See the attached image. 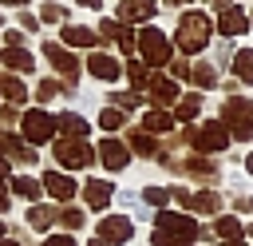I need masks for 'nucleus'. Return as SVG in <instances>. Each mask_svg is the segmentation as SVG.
Wrapping results in <instances>:
<instances>
[{"label":"nucleus","mask_w":253,"mask_h":246,"mask_svg":"<svg viewBox=\"0 0 253 246\" xmlns=\"http://www.w3.org/2000/svg\"><path fill=\"white\" fill-rule=\"evenodd\" d=\"M210 32H213L210 16L190 8V12H182V16H178L174 44H178V52H186V56H198V52H206V44H210Z\"/></svg>","instance_id":"1"},{"label":"nucleus","mask_w":253,"mask_h":246,"mask_svg":"<svg viewBox=\"0 0 253 246\" xmlns=\"http://www.w3.org/2000/svg\"><path fill=\"white\" fill-rule=\"evenodd\" d=\"M59 127H55V115L47 107H28L20 111V139L32 143V147H43V143H55Z\"/></svg>","instance_id":"2"},{"label":"nucleus","mask_w":253,"mask_h":246,"mask_svg":"<svg viewBox=\"0 0 253 246\" xmlns=\"http://www.w3.org/2000/svg\"><path fill=\"white\" fill-rule=\"evenodd\" d=\"M51 159L59 163V171H87L99 155H95V147H91L87 139H63V135H55Z\"/></svg>","instance_id":"3"},{"label":"nucleus","mask_w":253,"mask_h":246,"mask_svg":"<svg viewBox=\"0 0 253 246\" xmlns=\"http://www.w3.org/2000/svg\"><path fill=\"white\" fill-rule=\"evenodd\" d=\"M154 230L166 234V238H182V242H198L202 238V226L186 210H154Z\"/></svg>","instance_id":"4"},{"label":"nucleus","mask_w":253,"mask_h":246,"mask_svg":"<svg viewBox=\"0 0 253 246\" xmlns=\"http://www.w3.org/2000/svg\"><path fill=\"white\" fill-rule=\"evenodd\" d=\"M40 48H43V60L55 67V75L63 79V87L75 91V83H79V56H75L71 48H63L59 40H43Z\"/></svg>","instance_id":"5"},{"label":"nucleus","mask_w":253,"mask_h":246,"mask_svg":"<svg viewBox=\"0 0 253 246\" xmlns=\"http://www.w3.org/2000/svg\"><path fill=\"white\" fill-rule=\"evenodd\" d=\"M186 139H190V147H194L198 155H213V151H225V147H229V127H225L221 119H210V123H202V127H190Z\"/></svg>","instance_id":"6"},{"label":"nucleus","mask_w":253,"mask_h":246,"mask_svg":"<svg viewBox=\"0 0 253 246\" xmlns=\"http://www.w3.org/2000/svg\"><path fill=\"white\" fill-rule=\"evenodd\" d=\"M138 56H142V63L146 67H166L170 63V56H174V48H170V40H166V32H158V28H142L138 32Z\"/></svg>","instance_id":"7"},{"label":"nucleus","mask_w":253,"mask_h":246,"mask_svg":"<svg viewBox=\"0 0 253 246\" xmlns=\"http://www.w3.org/2000/svg\"><path fill=\"white\" fill-rule=\"evenodd\" d=\"M221 123L229 127V139H253V103L249 99H225Z\"/></svg>","instance_id":"8"},{"label":"nucleus","mask_w":253,"mask_h":246,"mask_svg":"<svg viewBox=\"0 0 253 246\" xmlns=\"http://www.w3.org/2000/svg\"><path fill=\"white\" fill-rule=\"evenodd\" d=\"M170 198H178V206H182L186 214H217V210H221V194H213V190L170 186Z\"/></svg>","instance_id":"9"},{"label":"nucleus","mask_w":253,"mask_h":246,"mask_svg":"<svg viewBox=\"0 0 253 246\" xmlns=\"http://www.w3.org/2000/svg\"><path fill=\"white\" fill-rule=\"evenodd\" d=\"M95 238H103L107 246H130L134 238V218L130 214H103L95 222Z\"/></svg>","instance_id":"10"},{"label":"nucleus","mask_w":253,"mask_h":246,"mask_svg":"<svg viewBox=\"0 0 253 246\" xmlns=\"http://www.w3.org/2000/svg\"><path fill=\"white\" fill-rule=\"evenodd\" d=\"M40 183H43V194H51L55 206H67V202L79 194V183H75L67 171H43Z\"/></svg>","instance_id":"11"},{"label":"nucleus","mask_w":253,"mask_h":246,"mask_svg":"<svg viewBox=\"0 0 253 246\" xmlns=\"http://www.w3.org/2000/svg\"><path fill=\"white\" fill-rule=\"evenodd\" d=\"M95 155H99V163L111 171V175H119V171H126V163H130V147L123 143V139H115V135H107V139H99V147H95Z\"/></svg>","instance_id":"12"},{"label":"nucleus","mask_w":253,"mask_h":246,"mask_svg":"<svg viewBox=\"0 0 253 246\" xmlns=\"http://www.w3.org/2000/svg\"><path fill=\"white\" fill-rule=\"evenodd\" d=\"M79 194H83V206H87V210L107 214V210H111V198H115L119 190H115V183H111V179H87Z\"/></svg>","instance_id":"13"},{"label":"nucleus","mask_w":253,"mask_h":246,"mask_svg":"<svg viewBox=\"0 0 253 246\" xmlns=\"http://www.w3.org/2000/svg\"><path fill=\"white\" fill-rule=\"evenodd\" d=\"M99 40H107V44H119V52H138V36L130 32V24H123V20H99Z\"/></svg>","instance_id":"14"},{"label":"nucleus","mask_w":253,"mask_h":246,"mask_svg":"<svg viewBox=\"0 0 253 246\" xmlns=\"http://www.w3.org/2000/svg\"><path fill=\"white\" fill-rule=\"evenodd\" d=\"M24 226L36 234H51V226H59V206L55 202H36L24 210Z\"/></svg>","instance_id":"15"},{"label":"nucleus","mask_w":253,"mask_h":246,"mask_svg":"<svg viewBox=\"0 0 253 246\" xmlns=\"http://www.w3.org/2000/svg\"><path fill=\"white\" fill-rule=\"evenodd\" d=\"M0 155H4L8 163H20V167H36V163H40L36 147H32V143H24V139H20V135H12V131L0 139Z\"/></svg>","instance_id":"16"},{"label":"nucleus","mask_w":253,"mask_h":246,"mask_svg":"<svg viewBox=\"0 0 253 246\" xmlns=\"http://www.w3.org/2000/svg\"><path fill=\"white\" fill-rule=\"evenodd\" d=\"M87 71H91L95 79H103V83H115V79L123 75V63H119L111 52H99V48H95V52L87 56Z\"/></svg>","instance_id":"17"},{"label":"nucleus","mask_w":253,"mask_h":246,"mask_svg":"<svg viewBox=\"0 0 253 246\" xmlns=\"http://www.w3.org/2000/svg\"><path fill=\"white\" fill-rule=\"evenodd\" d=\"M8 190H12V198H20V202H28V206H36V202L43 198V183H40L36 175H12V179H8Z\"/></svg>","instance_id":"18"},{"label":"nucleus","mask_w":253,"mask_h":246,"mask_svg":"<svg viewBox=\"0 0 253 246\" xmlns=\"http://www.w3.org/2000/svg\"><path fill=\"white\" fill-rule=\"evenodd\" d=\"M59 44L63 48H99V32L95 28H83V24H63L59 28Z\"/></svg>","instance_id":"19"},{"label":"nucleus","mask_w":253,"mask_h":246,"mask_svg":"<svg viewBox=\"0 0 253 246\" xmlns=\"http://www.w3.org/2000/svg\"><path fill=\"white\" fill-rule=\"evenodd\" d=\"M146 95H150V103H154V107H166V103H178V99H182V95H178L174 75H150Z\"/></svg>","instance_id":"20"},{"label":"nucleus","mask_w":253,"mask_h":246,"mask_svg":"<svg viewBox=\"0 0 253 246\" xmlns=\"http://www.w3.org/2000/svg\"><path fill=\"white\" fill-rule=\"evenodd\" d=\"M126 147H130V155H142V159H162L158 139H154L150 131H142V127H130V131H126Z\"/></svg>","instance_id":"21"},{"label":"nucleus","mask_w":253,"mask_h":246,"mask_svg":"<svg viewBox=\"0 0 253 246\" xmlns=\"http://www.w3.org/2000/svg\"><path fill=\"white\" fill-rule=\"evenodd\" d=\"M154 12H158L154 0H123L119 12H115V20H123V24H146Z\"/></svg>","instance_id":"22"},{"label":"nucleus","mask_w":253,"mask_h":246,"mask_svg":"<svg viewBox=\"0 0 253 246\" xmlns=\"http://www.w3.org/2000/svg\"><path fill=\"white\" fill-rule=\"evenodd\" d=\"M245 28H249V12H245V8L229 4V8L217 12V32H221V36H241Z\"/></svg>","instance_id":"23"},{"label":"nucleus","mask_w":253,"mask_h":246,"mask_svg":"<svg viewBox=\"0 0 253 246\" xmlns=\"http://www.w3.org/2000/svg\"><path fill=\"white\" fill-rule=\"evenodd\" d=\"M0 63H4L8 71H16V75H32V71H36V56H32L28 48H4V52H0Z\"/></svg>","instance_id":"24"},{"label":"nucleus","mask_w":253,"mask_h":246,"mask_svg":"<svg viewBox=\"0 0 253 246\" xmlns=\"http://www.w3.org/2000/svg\"><path fill=\"white\" fill-rule=\"evenodd\" d=\"M55 127H59L63 139H87V135H91V123H87L83 115H75V111H59V115H55Z\"/></svg>","instance_id":"25"},{"label":"nucleus","mask_w":253,"mask_h":246,"mask_svg":"<svg viewBox=\"0 0 253 246\" xmlns=\"http://www.w3.org/2000/svg\"><path fill=\"white\" fill-rule=\"evenodd\" d=\"M174 111H166V107H150L146 115H142V131H150V135H170L174 131Z\"/></svg>","instance_id":"26"},{"label":"nucleus","mask_w":253,"mask_h":246,"mask_svg":"<svg viewBox=\"0 0 253 246\" xmlns=\"http://www.w3.org/2000/svg\"><path fill=\"white\" fill-rule=\"evenodd\" d=\"M0 99L4 103H28V87H24V79L16 75V71H0Z\"/></svg>","instance_id":"27"},{"label":"nucleus","mask_w":253,"mask_h":246,"mask_svg":"<svg viewBox=\"0 0 253 246\" xmlns=\"http://www.w3.org/2000/svg\"><path fill=\"white\" fill-rule=\"evenodd\" d=\"M182 171H186L190 179H202V183H213V179H217V167H213L206 155H190V159H182Z\"/></svg>","instance_id":"28"},{"label":"nucleus","mask_w":253,"mask_h":246,"mask_svg":"<svg viewBox=\"0 0 253 246\" xmlns=\"http://www.w3.org/2000/svg\"><path fill=\"white\" fill-rule=\"evenodd\" d=\"M210 230H213V238H217V242H241V222H237L233 214H217Z\"/></svg>","instance_id":"29"},{"label":"nucleus","mask_w":253,"mask_h":246,"mask_svg":"<svg viewBox=\"0 0 253 246\" xmlns=\"http://www.w3.org/2000/svg\"><path fill=\"white\" fill-rule=\"evenodd\" d=\"M59 226H63V234H75V230H83V226H87V210H83V206H75V202L59 206Z\"/></svg>","instance_id":"30"},{"label":"nucleus","mask_w":253,"mask_h":246,"mask_svg":"<svg viewBox=\"0 0 253 246\" xmlns=\"http://www.w3.org/2000/svg\"><path fill=\"white\" fill-rule=\"evenodd\" d=\"M198 111H202V95H198V91H190V95H182V99L174 103V119H182V123L198 119Z\"/></svg>","instance_id":"31"},{"label":"nucleus","mask_w":253,"mask_h":246,"mask_svg":"<svg viewBox=\"0 0 253 246\" xmlns=\"http://www.w3.org/2000/svg\"><path fill=\"white\" fill-rule=\"evenodd\" d=\"M194 87H217V71L210 63H190V75H186Z\"/></svg>","instance_id":"32"},{"label":"nucleus","mask_w":253,"mask_h":246,"mask_svg":"<svg viewBox=\"0 0 253 246\" xmlns=\"http://www.w3.org/2000/svg\"><path fill=\"white\" fill-rule=\"evenodd\" d=\"M55 95H71V87H63L59 79H40V83H36V99H40V107L51 103Z\"/></svg>","instance_id":"33"},{"label":"nucleus","mask_w":253,"mask_h":246,"mask_svg":"<svg viewBox=\"0 0 253 246\" xmlns=\"http://www.w3.org/2000/svg\"><path fill=\"white\" fill-rule=\"evenodd\" d=\"M99 127L111 135V131H123L126 127V111H119V107H103L99 111Z\"/></svg>","instance_id":"34"},{"label":"nucleus","mask_w":253,"mask_h":246,"mask_svg":"<svg viewBox=\"0 0 253 246\" xmlns=\"http://www.w3.org/2000/svg\"><path fill=\"white\" fill-rule=\"evenodd\" d=\"M166 202H170V186H142V206L166 210Z\"/></svg>","instance_id":"35"},{"label":"nucleus","mask_w":253,"mask_h":246,"mask_svg":"<svg viewBox=\"0 0 253 246\" xmlns=\"http://www.w3.org/2000/svg\"><path fill=\"white\" fill-rule=\"evenodd\" d=\"M233 75H237L241 83H253V52H249V48L233 56Z\"/></svg>","instance_id":"36"},{"label":"nucleus","mask_w":253,"mask_h":246,"mask_svg":"<svg viewBox=\"0 0 253 246\" xmlns=\"http://www.w3.org/2000/svg\"><path fill=\"white\" fill-rule=\"evenodd\" d=\"M40 24H67V8H63V4H55V0L40 4Z\"/></svg>","instance_id":"37"},{"label":"nucleus","mask_w":253,"mask_h":246,"mask_svg":"<svg viewBox=\"0 0 253 246\" xmlns=\"http://www.w3.org/2000/svg\"><path fill=\"white\" fill-rule=\"evenodd\" d=\"M126 75H130L134 91H142V87L150 83V71H146V63H142V60H126Z\"/></svg>","instance_id":"38"},{"label":"nucleus","mask_w":253,"mask_h":246,"mask_svg":"<svg viewBox=\"0 0 253 246\" xmlns=\"http://www.w3.org/2000/svg\"><path fill=\"white\" fill-rule=\"evenodd\" d=\"M138 103H142L138 91H115V95H111V107H119V111H134Z\"/></svg>","instance_id":"39"},{"label":"nucleus","mask_w":253,"mask_h":246,"mask_svg":"<svg viewBox=\"0 0 253 246\" xmlns=\"http://www.w3.org/2000/svg\"><path fill=\"white\" fill-rule=\"evenodd\" d=\"M40 246H79L75 242V234H63V230H51V234H43V242Z\"/></svg>","instance_id":"40"},{"label":"nucleus","mask_w":253,"mask_h":246,"mask_svg":"<svg viewBox=\"0 0 253 246\" xmlns=\"http://www.w3.org/2000/svg\"><path fill=\"white\" fill-rule=\"evenodd\" d=\"M24 44H28V36L20 28H4V48H24Z\"/></svg>","instance_id":"41"},{"label":"nucleus","mask_w":253,"mask_h":246,"mask_svg":"<svg viewBox=\"0 0 253 246\" xmlns=\"http://www.w3.org/2000/svg\"><path fill=\"white\" fill-rule=\"evenodd\" d=\"M12 202H16V198H12V190H8V179H0V218L12 210Z\"/></svg>","instance_id":"42"},{"label":"nucleus","mask_w":253,"mask_h":246,"mask_svg":"<svg viewBox=\"0 0 253 246\" xmlns=\"http://www.w3.org/2000/svg\"><path fill=\"white\" fill-rule=\"evenodd\" d=\"M150 246H194V242H182V238H166V234H150Z\"/></svg>","instance_id":"43"},{"label":"nucleus","mask_w":253,"mask_h":246,"mask_svg":"<svg viewBox=\"0 0 253 246\" xmlns=\"http://www.w3.org/2000/svg\"><path fill=\"white\" fill-rule=\"evenodd\" d=\"M16 20H20V32H36L40 28V16H32V12H20Z\"/></svg>","instance_id":"44"},{"label":"nucleus","mask_w":253,"mask_h":246,"mask_svg":"<svg viewBox=\"0 0 253 246\" xmlns=\"http://www.w3.org/2000/svg\"><path fill=\"white\" fill-rule=\"evenodd\" d=\"M233 210H241V214H253V198H249V194H237V198H233Z\"/></svg>","instance_id":"45"},{"label":"nucleus","mask_w":253,"mask_h":246,"mask_svg":"<svg viewBox=\"0 0 253 246\" xmlns=\"http://www.w3.org/2000/svg\"><path fill=\"white\" fill-rule=\"evenodd\" d=\"M0 179H12V163H8L4 155H0Z\"/></svg>","instance_id":"46"},{"label":"nucleus","mask_w":253,"mask_h":246,"mask_svg":"<svg viewBox=\"0 0 253 246\" xmlns=\"http://www.w3.org/2000/svg\"><path fill=\"white\" fill-rule=\"evenodd\" d=\"M75 4H79V8H95V12L103 8V0H75Z\"/></svg>","instance_id":"47"},{"label":"nucleus","mask_w":253,"mask_h":246,"mask_svg":"<svg viewBox=\"0 0 253 246\" xmlns=\"http://www.w3.org/2000/svg\"><path fill=\"white\" fill-rule=\"evenodd\" d=\"M0 246H28V242H24V238H16V234H8V238H4Z\"/></svg>","instance_id":"48"},{"label":"nucleus","mask_w":253,"mask_h":246,"mask_svg":"<svg viewBox=\"0 0 253 246\" xmlns=\"http://www.w3.org/2000/svg\"><path fill=\"white\" fill-rule=\"evenodd\" d=\"M0 4H8V8H20V12L28 8V0H0Z\"/></svg>","instance_id":"49"},{"label":"nucleus","mask_w":253,"mask_h":246,"mask_svg":"<svg viewBox=\"0 0 253 246\" xmlns=\"http://www.w3.org/2000/svg\"><path fill=\"white\" fill-rule=\"evenodd\" d=\"M210 4H213V8H217V12H221V8H229V4H233V0H210Z\"/></svg>","instance_id":"50"},{"label":"nucleus","mask_w":253,"mask_h":246,"mask_svg":"<svg viewBox=\"0 0 253 246\" xmlns=\"http://www.w3.org/2000/svg\"><path fill=\"white\" fill-rule=\"evenodd\" d=\"M8 234H12V230H8V222H4V218H0V242H4V238H8Z\"/></svg>","instance_id":"51"},{"label":"nucleus","mask_w":253,"mask_h":246,"mask_svg":"<svg viewBox=\"0 0 253 246\" xmlns=\"http://www.w3.org/2000/svg\"><path fill=\"white\" fill-rule=\"evenodd\" d=\"M245 171H249V175H253V151H249V155H245Z\"/></svg>","instance_id":"52"},{"label":"nucleus","mask_w":253,"mask_h":246,"mask_svg":"<svg viewBox=\"0 0 253 246\" xmlns=\"http://www.w3.org/2000/svg\"><path fill=\"white\" fill-rule=\"evenodd\" d=\"M87 246H107V242L103 238H87Z\"/></svg>","instance_id":"53"},{"label":"nucleus","mask_w":253,"mask_h":246,"mask_svg":"<svg viewBox=\"0 0 253 246\" xmlns=\"http://www.w3.org/2000/svg\"><path fill=\"white\" fill-rule=\"evenodd\" d=\"M166 4H170V8H182V4H190V0H166Z\"/></svg>","instance_id":"54"},{"label":"nucleus","mask_w":253,"mask_h":246,"mask_svg":"<svg viewBox=\"0 0 253 246\" xmlns=\"http://www.w3.org/2000/svg\"><path fill=\"white\" fill-rule=\"evenodd\" d=\"M217 246H245V242H217Z\"/></svg>","instance_id":"55"},{"label":"nucleus","mask_w":253,"mask_h":246,"mask_svg":"<svg viewBox=\"0 0 253 246\" xmlns=\"http://www.w3.org/2000/svg\"><path fill=\"white\" fill-rule=\"evenodd\" d=\"M245 234H249V238H253V222H249V226H245Z\"/></svg>","instance_id":"56"},{"label":"nucleus","mask_w":253,"mask_h":246,"mask_svg":"<svg viewBox=\"0 0 253 246\" xmlns=\"http://www.w3.org/2000/svg\"><path fill=\"white\" fill-rule=\"evenodd\" d=\"M0 32H4V16H0Z\"/></svg>","instance_id":"57"},{"label":"nucleus","mask_w":253,"mask_h":246,"mask_svg":"<svg viewBox=\"0 0 253 246\" xmlns=\"http://www.w3.org/2000/svg\"><path fill=\"white\" fill-rule=\"evenodd\" d=\"M0 52H4V48H0Z\"/></svg>","instance_id":"58"}]
</instances>
